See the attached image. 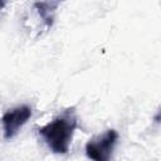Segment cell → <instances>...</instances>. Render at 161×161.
Returning a JSON list of instances; mask_svg holds the SVG:
<instances>
[{
	"mask_svg": "<svg viewBox=\"0 0 161 161\" xmlns=\"http://www.w3.org/2000/svg\"><path fill=\"white\" fill-rule=\"evenodd\" d=\"M77 127L78 121L74 108H69L38 131L54 153H67Z\"/></svg>",
	"mask_w": 161,
	"mask_h": 161,
	"instance_id": "1",
	"label": "cell"
},
{
	"mask_svg": "<svg viewBox=\"0 0 161 161\" xmlns=\"http://www.w3.org/2000/svg\"><path fill=\"white\" fill-rule=\"evenodd\" d=\"M117 140L118 133L114 130H108L87 142L86 153L93 161H111Z\"/></svg>",
	"mask_w": 161,
	"mask_h": 161,
	"instance_id": "2",
	"label": "cell"
},
{
	"mask_svg": "<svg viewBox=\"0 0 161 161\" xmlns=\"http://www.w3.org/2000/svg\"><path fill=\"white\" fill-rule=\"evenodd\" d=\"M31 116V108L29 106H18L6 111L1 117V123L4 127V137L6 140L13 138L18 131L26 123Z\"/></svg>",
	"mask_w": 161,
	"mask_h": 161,
	"instance_id": "3",
	"label": "cell"
},
{
	"mask_svg": "<svg viewBox=\"0 0 161 161\" xmlns=\"http://www.w3.org/2000/svg\"><path fill=\"white\" fill-rule=\"evenodd\" d=\"M59 6L58 1H42V3H34V8L42 19V23L44 24L45 29H49L53 25L54 21V14L57 8Z\"/></svg>",
	"mask_w": 161,
	"mask_h": 161,
	"instance_id": "4",
	"label": "cell"
},
{
	"mask_svg": "<svg viewBox=\"0 0 161 161\" xmlns=\"http://www.w3.org/2000/svg\"><path fill=\"white\" fill-rule=\"evenodd\" d=\"M5 5H6V3H5V1H0V10H1V9H3Z\"/></svg>",
	"mask_w": 161,
	"mask_h": 161,
	"instance_id": "5",
	"label": "cell"
}]
</instances>
